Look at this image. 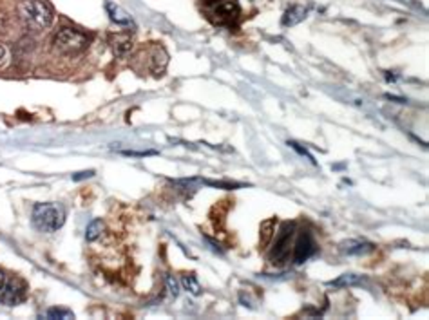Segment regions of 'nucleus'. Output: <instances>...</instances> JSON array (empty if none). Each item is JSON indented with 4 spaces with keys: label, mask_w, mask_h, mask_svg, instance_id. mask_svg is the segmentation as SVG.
<instances>
[{
    "label": "nucleus",
    "mask_w": 429,
    "mask_h": 320,
    "mask_svg": "<svg viewBox=\"0 0 429 320\" xmlns=\"http://www.w3.org/2000/svg\"><path fill=\"white\" fill-rule=\"evenodd\" d=\"M47 317L49 319H73V313L69 310H62V308H51L47 311Z\"/></svg>",
    "instance_id": "obj_16"
},
{
    "label": "nucleus",
    "mask_w": 429,
    "mask_h": 320,
    "mask_svg": "<svg viewBox=\"0 0 429 320\" xmlns=\"http://www.w3.org/2000/svg\"><path fill=\"white\" fill-rule=\"evenodd\" d=\"M4 26H5V21H4V16L0 15V31L4 29Z\"/></svg>",
    "instance_id": "obj_20"
},
{
    "label": "nucleus",
    "mask_w": 429,
    "mask_h": 320,
    "mask_svg": "<svg viewBox=\"0 0 429 320\" xmlns=\"http://www.w3.org/2000/svg\"><path fill=\"white\" fill-rule=\"evenodd\" d=\"M167 288H169V291H171V295H174V297L180 293V286H177V280L174 279L172 275H169L167 277Z\"/></svg>",
    "instance_id": "obj_18"
},
{
    "label": "nucleus",
    "mask_w": 429,
    "mask_h": 320,
    "mask_svg": "<svg viewBox=\"0 0 429 320\" xmlns=\"http://www.w3.org/2000/svg\"><path fill=\"white\" fill-rule=\"evenodd\" d=\"M163 56H167L163 49H160V51H156L154 55H152L151 69H152V72H154V75H162V72L165 71V66H167V64H160V58H163Z\"/></svg>",
    "instance_id": "obj_15"
},
{
    "label": "nucleus",
    "mask_w": 429,
    "mask_h": 320,
    "mask_svg": "<svg viewBox=\"0 0 429 320\" xmlns=\"http://www.w3.org/2000/svg\"><path fill=\"white\" fill-rule=\"evenodd\" d=\"M273 219H270V221H265V223L261 224V234H262V243L267 244L268 241H270V237H272V226H273Z\"/></svg>",
    "instance_id": "obj_17"
},
{
    "label": "nucleus",
    "mask_w": 429,
    "mask_h": 320,
    "mask_svg": "<svg viewBox=\"0 0 429 320\" xmlns=\"http://www.w3.org/2000/svg\"><path fill=\"white\" fill-rule=\"evenodd\" d=\"M308 15V10L303 8V5H292L290 10H286V13L283 15V26L284 27H292L297 26L299 22H303Z\"/></svg>",
    "instance_id": "obj_9"
},
{
    "label": "nucleus",
    "mask_w": 429,
    "mask_h": 320,
    "mask_svg": "<svg viewBox=\"0 0 429 320\" xmlns=\"http://www.w3.org/2000/svg\"><path fill=\"white\" fill-rule=\"evenodd\" d=\"M5 58V49H4V46H0V62L4 60Z\"/></svg>",
    "instance_id": "obj_19"
},
{
    "label": "nucleus",
    "mask_w": 429,
    "mask_h": 320,
    "mask_svg": "<svg viewBox=\"0 0 429 320\" xmlns=\"http://www.w3.org/2000/svg\"><path fill=\"white\" fill-rule=\"evenodd\" d=\"M25 299V284L19 279H11L0 288V302L4 306H16Z\"/></svg>",
    "instance_id": "obj_6"
},
{
    "label": "nucleus",
    "mask_w": 429,
    "mask_h": 320,
    "mask_svg": "<svg viewBox=\"0 0 429 320\" xmlns=\"http://www.w3.org/2000/svg\"><path fill=\"white\" fill-rule=\"evenodd\" d=\"M182 284L191 295H196V297L197 295H201V286H199V282H197V279L194 275H185L182 279Z\"/></svg>",
    "instance_id": "obj_13"
},
{
    "label": "nucleus",
    "mask_w": 429,
    "mask_h": 320,
    "mask_svg": "<svg viewBox=\"0 0 429 320\" xmlns=\"http://www.w3.org/2000/svg\"><path fill=\"white\" fill-rule=\"evenodd\" d=\"M315 252V243H313V237L310 232H303L301 237L295 243V254H293V261L301 265L304 261H308L312 257V254Z\"/></svg>",
    "instance_id": "obj_7"
},
{
    "label": "nucleus",
    "mask_w": 429,
    "mask_h": 320,
    "mask_svg": "<svg viewBox=\"0 0 429 320\" xmlns=\"http://www.w3.org/2000/svg\"><path fill=\"white\" fill-rule=\"evenodd\" d=\"M103 228H106V226H103L101 221H93V223L87 226V232H86L87 241H91L93 243V241L98 239V237L101 235V232H103Z\"/></svg>",
    "instance_id": "obj_14"
},
{
    "label": "nucleus",
    "mask_w": 429,
    "mask_h": 320,
    "mask_svg": "<svg viewBox=\"0 0 429 320\" xmlns=\"http://www.w3.org/2000/svg\"><path fill=\"white\" fill-rule=\"evenodd\" d=\"M112 51H114V55L117 56H125L129 55V51L132 49V40H131V36L129 35H117V36H112Z\"/></svg>",
    "instance_id": "obj_10"
},
{
    "label": "nucleus",
    "mask_w": 429,
    "mask_h": 320,
    "mask_svg": "<svg viewBox=\"0 0 429 320\" xmlns=\"http://www.w3.org/2000/svg\"><path fill=\"white\" fill-rule=\"evenodd\" d=\"M53 47L62 55H78L87 47V36L71 27H64L53 38Z\"/></svg>",
    "instance_id": "obj_3"
},
{
    "label": "nucleus",
    "mask_w": 429,
    "mask_h": 320,
    "mask_svg": "<svg viewBox=\"0 0 429 320\" xmlns=\"http://www.w3.org/2000/svg\"><path fill=\"white\" fill-rule=\"evenodd\" d=\"M2 286H4V274L0 271V288H2Z\"/></svg>",
    "instance_id": "obj_21"
},
{
    "label": "nucleus",
    "mask_w": 429,
    "mask_h": 320,
    "mask_svg": "<svg viewBox=\"0 0 429 320\" xmlns=\"http://www.w3.org/2000/svg\"><path fill=\"white\" fill-rule=\"evenodd\" d=\"M107 13L111 16V21L117 22L118 26H129V24H131V18H129V15H127L125 11L121 10L120 5L109 2V4H107Z\"/></svg>",
    "instance_id": "obj_11"
},
{
    "label": "nucleus",
    "mask_w": 429,
    "mask_h": 320,
    "mask_svg": "<svg viewBox=\"0 0 429 320\" xmlns=\"http://www.w3.org/2000/svg\"><path fill=\"white\" fill-rule=\"evenodd\" d=\"M31 219L40 232H56L66 223V210L58 203H38L33 209Z\"/></svg>",
    "instance_id": "obj_2"
},
{
    "label": "nucleus",
    "mask_w": 429,
    "mask_h": 320,
    "mask_svg": "<svg viewBox=\"0 0 429 320\" xmlns=\"http://www.w3.org/2000/svg\"><path fill=\"white\" fill-rule=\"evenodd\" d=\"M19 16L31 31H44L53 24V10L44 0H22L19 4Z\"/></svg>",
    "instance_id": "obj_1"
},
{
    "label": "nucleus",
    "mask_w": 429,
    "mask_h": 320,
    "mask_svg": "<svg viewBox=\"0 0 429 320\" xmlns=\"http://www.w3.org/2000/svg\"><path fill=\"white\" fill-rule=\"evenodd\" d=\"M205 5H207L212 21L219 26L230 24L239 15L238 0H205Z\"/></svg>",
    "instance_id": "obj_4"
},
{
    "label": "nucleus",
    "mask_w": 429,
    "mask_h": 320,
    "mask_svg": "<svg viewBox=\"0 0 429 320\" xmlns=\"http://www.w3.org/2000/svg\"><path fill=\"white\" fill-rule=\"evenodd\" d=\"M293 230H295V224L286 223L283 224V228L279 232L278 241H275V246H273L272 259L273 263H284L290 255V243H292Z\"/></svg>",
    "instance_id": "obj_5"
},
{
    "label": "nucleus",
    "mask_w": 429,
    "mask_h": 320,
    "mask_svg": "<svg viewBox=\"0 0 429 320\" xmlns=\"http://www.w3.org/2000/svg\"><path fill=\"white\" fill-rule=\"evenodd\" d=\"M375 246L364 239H350L341 243V252L348 255H366L373 252Z\"/></svg>",
    "instance_id": "obj_8"
},
{
    "label": "nucleus",
    "mask_w": 429,
    "mask_h": 320,
    "mask_svg": "<svg viewBox=\"0 0 429 320\" xmlns=\"http://www.w3.org/2000/svg\"><path fill=\"white\" fill-rule=\"evenodd\" d=\"M360 275H355V274H344L341 275L339 279L332 280L330 282V286H334V288H346V286H354L357 284V282H360Z\"/></svg>",
    "instance_id": "obj_12"
}]
</instances>
